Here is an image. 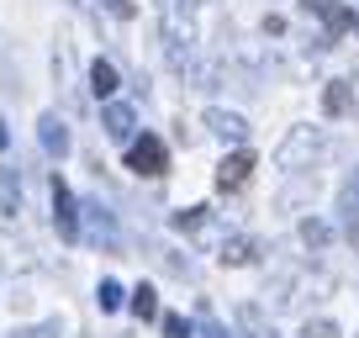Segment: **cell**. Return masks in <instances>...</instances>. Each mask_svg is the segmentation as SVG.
I'll return each mask as SVG.
<instances>
[{
  "label": "cell",
  "mask_w": 359,
  "mask_h": 338,
  "mask_svg": "<svg viewBox=\"0 0 359 338\" xmlns=\"http://www.w3.org/2000/svg\"><path fill=\"white\" fill-rule=\"evenodd\" d=\"M127 169H133V175H148V180H154V175H164V169H169L164 137H154V133L133 137V143H127Z\"/></svg>",
  "instance_id": "cell-1"
},
{
  "label": "cell",
  "mask_w": 359,
  "mask_h": 338,
  "mask_svg": "<svg viewBox=\"0 0 359 338\" xmlns=\"http://www.w3.org/2000/svg\"><path fill=\"white\" fill-rule=\"evenodd\" d=\"M53 222H58V233L74 243L79 238V206H74V196H69V185L53 175Z\"/></svg>",
  "instance_id": "cell-2"
},
{
  "label": "cell",
  "mask_w": 359,
  "mask_h": 338,
  "mask_svg": "<svg viewBox=\"0 0 359 338\" xmlns=\"http://www.w3.org/2000/svg\"><path fill=\"white\" fill-rule=\"evenodd\" d=\"M248 175H254V154H243V148H238V154H227L222 164H217V191H238Z\"/></svg>",
  "instance_id": "cell-3"
},
{
  "label": "cell",
  "mask_w": 359,
  "mask_h": 338,
  "mask_svg": "<svg viewBox=\"0 0 359 338\" xmlns=\"http://www.w3.org/2000/svg\"><path fill=\"white\" fill-rule=\"evenodd\" d=\"M101 127H106V137L127 143V137H133V127H137V116H133V106H122V101H106V111H101Z\"/></svg>",
  "instance_id": "cell-4"
},
{
  "label": "cell",
  "mask_w": 359,
  "mask_h": 338,
  "mask_svg": "<svg viewBox=\"0 0 359 338\" xmlns=\"http://www.w3.org/2000/svg\"><path fill=\"white\" fill-rule=\"evenodd\" d=\"M79 212H85V233L95 238V243H106V248L116 243V222H111V212H106L101 201H90V206H79Z\"/></svg>",
  "instance_id": "cell-5"
},
{
  "label": "cell",
  "mask_w": 359,
  "mask_h": 338,
  "mask_svg": "<svg viewBox=\"0 0 359 338\" xmlns=\"http://www.w3.org/2000/svg\"><path fill=\"white\" fill-rule=\"evenodd\" d=\"M37 137H43V148H48V154H53V158H64V154H69V127L58 122L53 111H48L43 122H37Z\"/></svg>",
  "instance_id": "cell-6"
},
{
  "label": "cell",
  "mask_w": 359,
  "mask_h": 338,
  "mask_svg": "<svg viewBox=\"0 0 359 338\" xmlns=\"http://www.w3.org/2000/svg\"><path fill=\"white\" fill-rule=\"evenodd\" d=\"M306 11H317V16H323V22H327V32H333V37L354 27V16H348L344 6H333V0H306Z\"/></svg>",
  "instance_id": "cell-7"
},
{
  "label": "cell",
  "mask_w": 359,
  "mask_h": 338,
  "mask_svg": "<svg viewBox=\"0 0 359 338\" xmlns=\"http://www.w3.org/2000/svg\"><path fill=\"white\" fill-rule=\"evenodd\" d=\"M116 85H122V79H116V69L106 64V58H95V64H90V90L101 95V101H111V95H116Z\"/></svg>",
  "instance_id": "cell-8"
},
{
  "label": "cell",
  "mask_w": 359,
  "mask_h": 338,
  "mask_svg": "<svg viewBox=\"0 0 359 338\" xmlns=\"http://www.w3.org/2000/svg\"><path fill=\"white\" fill-rule=\"evenodd\" d=\"M206 127H212L217 137H233V143H238V137H248V122H243V116H233V111H206Z\"/></svg>",
  "instance_id": "cell-9"
},
{
  "label": "cell",
  "mask_w": 359,
  "mask_h": 338,
  "mask_svg": "<svg viewBox=\"0 0 359 338\" xmlns=\"http://www.w3.org/2000/svg\"><path fill=\"white\" fill-rule=\"evenodd\" d=\"M16 206H22V185H16V175H11V169H0V212L11 217Z\"/></svg>",
  "instance_id": "cell-10"
},
{
  "label": "cell",
  "mask_w": 359,
  "mask_h": 338,
  "mask_svg": "<svg viewBox=\"0 0 359 338\" xmlns=\"http://www.w3.org/2000/svg\"><path fill=\"white\" fill-rule=\"evenodd\" d=\"M254 259V243H248V238H227L222 243V264H248Z\"/></svg>",
  "instance_id": "cell-11"
},
{
  "label": "cell",
  "mask_w": 359,
  "mask_h": 338,
  "mask_svg": "<svg viewBox=\"0 0 359 338\" xmlns=\"http://www.w3.org/2000/svg\"><path fill=\"white\" fill-rule=\"evenodd\" d=\"M323 106H327V116H344L348 106H354V95H348V85H327V95H323Z\"/></svg>",
  "instance_id": "cell-12"
},
{
  "label": "cell",
  "mask_w": 359,
  "mask_h": 338,
  "mask_svg": "<svg viewBox=\"0 0 359 338\" xmlns=\"http://www.w3.org/2000/svg\"><path fill=\"white\" fill-rule=\"evenodd\" d=\"M133 312H137V317H158V296H154V285H137V291H133Z\"/></svg>",
  "instance_id": "cell-13"
},
{
  "label": "cell",
  "mask_w": 359,
  "mask_h": 338,
  "mask_svg": "<svg viewBox=\"0 0 359 338\" xmlns=\"http://www.w3.org/2000/svg\"><path fill=\"white\" fill-rule=\"evenodd\" d=\"M95 302H101V312H116V306H122V285H116V280H101Z\"/></svg>",
  "instance_id": "cell-14"
},
{
  "label": "cell",
  "mask_w": 359,
  "mask_h": 338,
  "mask_svg": "<svg viewBox=\"0 0 359 338\" xmlns=\"http://www.w3.org/2000/svg\"><path fill=\"white\" fill-rule=\"evenodd\" d=\"M201 222H206V206H191V212H180V217H175V227H180V233H196Z\"/></svg>",
  "instance_id": "cell-15"
},
{
  "label": "cell",
  "mask_w": 359,
  "mask_h": 338,
  "mask_svg": "<svg viewBox=\"0 0 359 338\" xmlns=\"http://www.w3.org/2000/svg\"><path fill=\"white\" fill-rule=\"evenodd\" d=\"M302 338H338V327L333 323H323V317H317V323H306V333Z\"/></svg>",
  "instance_id": "cell-16"
},
{
  "label": "cell",
  "mask_w": 359,
  "mask_h": 338,
  "mask_svg": "<svg viewBox=\"0 0 359 338\" xmlns=\"http://www.w3.org/2000/svg\"><path fill=\"white\" fill-rule=\"evenodd\" d=\"M302 238L306 243H327V227L323 222H302Z\"/></svg>",
  "instance_id": "cell-17"
},
{
  "label": "cell",
  "mask_w": 359,
  "mask_h": 338,
  "mask_svg": "<svg viewBox=\"0 0 359 338\" xmlns=\"http://www.w3.org/2000/svg\"><path fill=\"white\" fill-rule=\"evenodd\" d=\"M106 11H111V16H122V22H127V16H137V6H133V0H106Z\"/></svg>",
  "instance_id": "cell-18"
},
{
  "label": "cell",
  "mask_w": 359,
  "mask_h": 338,
  "mask_svg": "<svg viewBox=\"0 0 359 338\" xmlns=\"http://www.w3.org/2000/svg\"><path fill=\"white\" fill-rule=\"evenodd\" d=\"M164 333H169V338H185V317L169 312V317H164Z\"/></svg>",
  "instance_id": "cell-19"
},
{
  "label": "cell",
  "mask_w": 359,
  "mask_h": 338,
  "mask_svg": "<svg viewBox=\"0 0 359 338\" xmlns=\"http://www.w3.org/2000/svg\"><path fill=\"white\" fill-rule=\"evenodd\" d=\"M201 338H227V333H222L217 323H206V327H201Z\"/></svg>",
  "instance_id": "cell-20"
},
{
  "label": "cell",
  "mask_w": 359,
  "mask_h": 338,
  "mask_svg": "<svg viewBox=\"0 0 359 338\" xmlns=\"http://www.w3.org/2000/svg\"><path fill=\"white\" fill-rule=\"evenodd\" d=\"M6 148H11V133H6V122H0V154H6Z\"/></svg>",
  "instance_id": "cell-21"
},
{
  "label": "cell",
  "mask_w": 359,
  "mask_h": 338,
  "mask_svg": "<svg viewBox=\"0 0 359 338\" xmlns=\"http://www.w3.org/2000/svg\"><path fill=\"white\" fill-rule=\"evenodd\" d=\"M354 196H359V175H354Z\"/></svg>",
  "instance_id": "cell-22"
}]
</instances>
